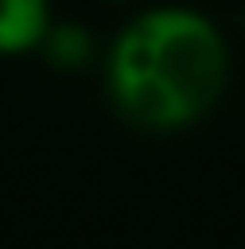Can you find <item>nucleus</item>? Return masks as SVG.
<instances>
[{"label": "nucleus", "mask_w": 245, "mask_h": 249, "mask_svg": "<svg viewBox=\"0 0 245 249\" xmlns=\"http://www.w3.org/2000/svg\"><path fill=\"white\" fill-rule=\"evenodd\" d=\"M47 0H0V54H22L47 40Z\"/></svg>", "instance_id": "obj_2"}, {"label": "nucleus", "mask_w": 245, "mask_h": 249, "mask_svg": "<svg viewBox=\"0 0 245 249\" xmlns=\"http://www.w3.org/2000/svg\"><path fill=\"white\" fill-rule=\"evenodd\" d=\"M47 51V58L50 62H58V65H76V62H83L87 58V51H90V36L83 29H76V25H50V33H47V40L40 44Z\"/></svg>", "instance_id": "obj_3"}, {"label": "nucleus", "mask_w": 245, "mask_h": 249, "mask_svg": "<svg viewBox=\"0 0 245 249\" xmlns=\"http://www.w3.org/2000/svg\"><path fill=\"white\" fill-rule=\"evenodd\" d=\"M227 44L195 7H155L115 36L108 90L133 123L151 130L188 126L220 101Z\"/></svg>", "instance_id": "obj_1"}]
</instances>
